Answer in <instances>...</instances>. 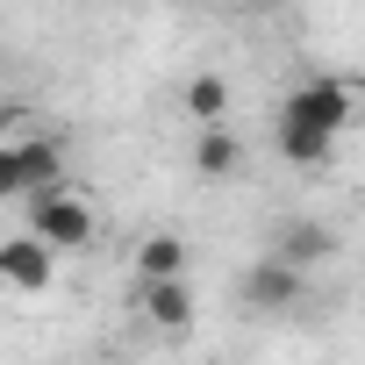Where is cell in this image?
Segmentation results:
<instances>
[{"label":"cell","mask_w":365,"mask_h":365,"mask_svg":"<svg viewBox=\"0 0 365 365\" xmlns=\"http://www.w3.org/2000/svg\"><path fill=\"white\" fill-rule=\"evenodd\" d=\"M22 222H29V237H43L51 251H86V244H93V201L72 194L65 179L22 194Z\"/></svg>","instance_id":"cell-1"},{"label":"cell","mask_w":365,"mask_h":365,"mask_svg":"<svg viewBox=\"0 0 365 365\" xmlns=\"http://www.w3.org/2000/svg\"><path fill=\"white\" fill-rule=\"evenodd\" d=\"M287 122H315V129H329V136H344L351 122H358V79H344V72H322V79H301L294 93H287V108H279Z\"/></svg>","instance_id":"cell-2"},{"label":"cell","mask_w":365,"mask_h":365,"mask_svg":"<svg viewBox=\"0 0 365 365\" xmlns=\"http://www.w3.org/2000/svg\"><path fill=\"white\" fill-rule=\"evenodd\" d=\"M51 179H65V150L51 136H8L0 143V201H22V194L51 187Z\"/></svg>","instance_id":"cell-3"},{"label":"cell","mask_w":365,"mask_h":365,"mask_svg":"<svg viewBox=\"0 0 365 365\" xmlns=\"http://www.w3.org/2000/svg\"><path fill=\"white\" fill-rule=\"evenodd\" d=\"M58 279V251L43 244V237H8V244H0V287H15V294H43Z\"/></svg>","instance_id":"cell-4"},{"label":"cell","mask_w":365,"mask_h":365,"mask_svg":"<svg viewBox=\"0 0 365 365\" xmlns=\"http://www.w3.org/2000/svg\"><path fill=\"white\" fill-rule=\"evenodd\" d=\"M301 287H308V272H294L287 258H265V265L244 272V301H251L258 315H287V308L301 301Z\"/></svg>","instance_id":"cell-5"},{"label":"cell","mask_w":365,"mask_h":365,"mask_svg":"<svg viewBox=\"0 0 365 365\" xmlns=\"http://www.w3.org/2000/svg\"><path fill=\"white\" fill-rule=\"evenodd\" d=\"M136 294H143V315L158 322V329H194V287H187V272L179 279H136Z\"/></svg>","instance_id":"cell-6"},{"label":"cell","mask_w":365,"mask_h":365,"mask_svg":"<svg viewBox=\"0 0 365 365\" xmlns=\"http://www.w3.org/2000/svg\"><path fill=\"white\" fill-rule=\"evenodd\" d=\"M244 165V143L222 129V122H201V136H194V172L201 179H230Z\"/></svg>","instance_id":"cell-7"},{"label":"cell","mask_w":365,"mask_h":365,"mask_svg":"<svg viewBox=\"0 0 365 365\" xmlns=\"http://www.w3.org/2000/svg\"><path fill=\"white\" fill-rule=\"evenodd\" d=\"M329 150H336L329 129H315V122H287V115H279V158H287V165H329Z\"/></svg>","instance_id":"cell-8"},{"label":"cell","mask_w":365,"mask_h":365,"mask_svg":"<svg viewBox=\"0 0 365 365\" xmlns=\"http://www.w3.org/2000/svg\"><path fill=\"white\" fill-rule=\"evenodd\" d=\"M329 251H336V237H329L322 222H294V230H287V244H279V258H287L294 272H315Z\"/></svg>","instance_id":"cell-9"},{"label":"cell","mask_w":365,"mask_h":365,"mask_svg":"<svg viewBox=\"0 0 365 365\" xmlns=\"http://www.w3.org/2000/svg\"><path fill=\"white\" fill-rule=\"evenodd\" d=\"M187 272V244L179 237H143L136 244V279H179Z\"/></svg>","instance_id":"cell-10"},{"label":"cell","mask_w":365,"mask_h":365,"mask_svg":"<svg viewBox=\"0 0 365 365\" xmlns=\"http://www.w3.org/2000/svg\"><path fill=\"white\" fill-rule=\"evenodd\" d=\"M187 115H194V122H222V115H230V79L194 72V79H187Z\"/></svg>","instance_id":"cell-11"}]
</instances>
